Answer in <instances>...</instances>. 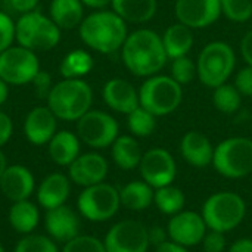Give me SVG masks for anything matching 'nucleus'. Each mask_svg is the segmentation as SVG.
Here are the masks:
<instances>
[{
  "instance_id": "nucleus-1",
  "label": "nucleus",
  "mask_w": 252,
  "mask_h": 252,
  "mask_svg": "<svg viewBox=\"0 0 252 252\" xmlns=\"http://www.w3.org/2000/svg\"><path fill=\"white\" fill-rule=\"evenodd\" d=\"M121 58L133 75L146 78L158 74L168 61L161 35L149 28H139L127 35Z\"/></svg>"
},
{
  "instance_id": "nucleus-2",
  "label": "nucleus",
  "mask_w": 252,
  "mask_h": 252,
  "mask_svg": "<svg viewBox=\"0 0 252 252\" xmlns=\"http://www.w3.org/2000/svg\"><path fill=\"white\" fill-rule=\"evenodd\" d=\"M80 37L90 49L109 55L121 50L128 31L127 22L114 10L100 9L87 15L78 27Z\"/></svg>"
},
{
  "instance_id": "nucleus-3",
  "label": "nucleus",
  "mask_w": 252,
  "mask_h": 252,
  "mask_svg": "<svg viewBox=\"0 0 252 252\" xmlns=\"http://www.w3.org/2000/svg\"><path fill=\"white\" fill-rule=\"evenodd\" d=\"M93 103L92 87L83 78H63L47 96V106L62 121H78Z\"/></svg>"
},
{
  "instance_id": "nucleus-4",
  "label": "nucleus",
  "mask_w": 252,
  "mask_h": 252,
  "mask_svg": "<svg viewBox=\"0 0 252 252\" xmlns=\"http://www.w3.org/2000/svg\"><path fill=\"white\" fill-rule=\"evenodd\" d=\"M201 216L210 230L229 233L242 224L247 216V204L236 192H216L202 204Z\"/></svg>"
},
{
  "instance_id": "nucleus-5",
  "label": "nucleus",
  "mask_w": 252,
  "mask_h": 252,
  "mask_svg": "<svg viewBox=\"0 0 252 252\" xmlns=\"http://www.w3.org/2000/svg\"><path fill=\"white\" fill-rule=\"evenodd\" d=\"M236 66V53L226 41H211L204 46L196 59L199 81L210 89H216L230 78Z\"/></svg>"
},
{
  "instance_id": "nucleus-6",
  "label": "nucleus",
  "mask_w": 252,
  "mask_h": 252,
  "mask_svg": "<svg viewBox=\"0 0 252 252\" xmlns=\"http://www.w3.org/2000/svg\"><path fill=\"white\" fill-rule=\"evenodd\" d=\"M214 170L230 180H239L252 173V139L233 136L214 148Z\"/></svg>"
},
{
  "instance_id": "nucleus-7",
  "label": "nucleus",
  "mask_w": 252,
  "mask_h": 252,
  "mask_svg": "<svg viewBox=\"0 0 252 252\" xmlns=\"http://www.w3.org/2000/svg\"><path fill=\"white\" fill-rule=\"evenodd\" d=\"M183 100V89L170 75L155 74L148 77L139 89L140 106L155 117L173 114Z\"/></svg>"
},
{
  "instance_id": "nucleus-8",
  "label": "nucleus",
  "mask_w": 252,
  "mask_h": 252,
  "mask_svg": "<svg viewBox=\"0 0 252 252\" xmlns=\"http://www.w3.org/2000/svg\"><path fill=\"white\" fill-rule=\"evenodd\" d=\"M15 40L19 46L35 50H52L61 41V28L41 12L22 13L15 24Z\"/></svg>"
},
{
  "instance_id": "nucleus-9",
  "label": "nucleus",
  "mask_w": 252,
  "mask_h": 252,
  "mask_svg": "<svg viewBox=\"0 0 252 252\" xmlns=\"http://www.w3.org/2000/svg\"><path fill=\"white\" fill-rule=\"evenodd\" d=\"M120 208V190L105 182L84 188L77 198L78 213L83 219L93 223H103L114 219Z\"/></svg>"
},
{
  "instance_id": "nucleus-10",
  "label": "nucleus",
  "mask_w": 252,
  "mask_h": 252,
  "mask_svg": "<svg viewBox=\"0 0 252 252\" xmlns=\"http://www.w3.org/2000/svg\"><path fill=\"white\" fill-rule=\"evenodd\" d=\"M40 71L37 55L22 46H10L0 53V78L7 86H24L34 80Z\"/></svg>"
},
{
  "instance_id": "nucleus-11",
  "label": "nucleus",
  "mask_w": 252,
  "mask_h": 252,
  "mask_svg": "<svg viewBox=\"0 0 252 252\" xmlns=\"http://www.w3.org/2000/svg\"><path fill=\"white\" fill-rule=\"evenodd\" d=\"M120 127L117 120L97 109H90L77 121L78 139L93 149L109 148L120 136Z\"/></svg>"
},
{
  "instance_id": "nucleus-12",
  "label": "nucleus",
  "mask_w": 252,
  "mask_h": 252,
  "mask_svg": "<svg viewBox=\"0 0 252 252\" xmlns=\"http://www.w3.org/2000/svg\"><path fill=\"white\" fill-rule=\"evenodd\" d=\"M106 252H148L151 248L148 227L137 220L115 223L103 239Z\"/></svg>"
},
{
  "instance_id": "nucleus-13",
  "label": "nucleus",
  "mask_w": 252,
  "mask_h": 252,
  "mask_svg": "<svg viewBox=\"0 0 252 252\" xmlns=\"http://www.w3.org/2000/svg\"><path fill=\"white\" fill-rule=\"evenodd\" d=\"M142 180L154 189L173 185L177 176V164L174 157L164 148H152L143 152L139 164Z\"/></svg>"
},
{
  "instance_id": "nucleus-14",
  "label": "nucleus",
  "mask_w": 252,
  "mask_h": 252,
  "mask_svg": "<svg viewBox=\"0 0 252 252\" xmlns=\"http://www.w3.org/2000/svg\"><path fill=\"white\" fill-rule=\"evenodd\" d=\"M174 13L180 24L202 30L211 27L221 16L220 0H176Z\"/></svg>"
},
{
  "instance_id": "nucleus-15",
  "label": "nucleus",
  "mask_w": 252,
  "mask_h": 252,
  "mask_svg": "<svg viewBox=\"0 0 252 252\" xmlns=\"http://www.w3.org/2000/svg\"><path fill=\"white\" fill-rule=\"evenodd\" d=\"M208 227L201 213L183 210L176 216H171L167 224L170 241L180 244L186 248L201 245Z\"/></svg>"
},
{
  "instance_id": "nucleus-16",
  "label": "nucleus",
  "mask_w": 252,
  "mask_h": 252,
  "mask_svg": "<svg viewBox=\"0 0 252 252\" xmlns=\"http://www.w3.org/2000/svg\"><path fill=\"white\" fill-rule=\"evenodd\" d=\"M109 171L108 161L97 152L80 154L78 158L68 167V177L71 183L80 188H89L105 182Z\"/></svg>"
},
{
  "instance_id": "nucleus-17",
  "label": "nucleus",
  "mask_w": 252,
  "mask_h": 252,
  "mask_svg": "<svg viewBox=\"0 0 252 252\" xmlns=\"http://www.w3.org/2000/svg\"><path fill=\"white\" fill-rule=\"evenodd\" d=\"M44 229L50 239L63 245L80 235V217L66 204L46 210Z\"/></svg>"
},
{
  "instance_id": "nucleus-18",
  "label": "nucleus",
  "mask_w": 252,
  "mask_h": 252,
  "mask_svg": "<svg viewBox=\"0 0 252 252\" xmlns=\"http://www.w3.org/2000/svg\"><path fill=\"white\" fill-rule=\"evenodd\" d=\"M58 131V118L49 106H37L24 121V134L31 145H47Z\"/></svg>"
},
{
  "instance_id": "nucleus-19",
  "label": "nucleus",
  "mask_w": 252,
  "mask_h": 252,
  "mask_svg": "<svg viewBox=\"0 0 252 252\" xmlns=\"http://www.w3.org/2000/svg\"><path fill=\"white\" fill-rule=\"evenodd\" d=\"M0 190L10 202L25 201L35 190V179L24 165H7L0 179Z\"/></svg>"
},
{
  "instance_id": "nucleus-20",
  "label": "nucleus",
  "mask_w": 252,
  "mask_h": 252,
  "mask_svg": "<svg viewBox=\"0 0 252 252\" xmlns=\"http://www.w3.org/2000/svg\"><path fill=\"white\" fill-rule=\"evenodd\" d=\"M102 96L105 103L115 112L128 115L137 106L139 102V92L136 87L124 78H111L106 81L102 90Z\"/></svg>"
},
{
  "instance_id": "nucleus-21",
  "label": "nucleus",
  "mask_w": 252,
  "mask_h": 252,
  "mask_svg": "<svg viewBox=\"0 0 252 252\" xmlns=\"http://www.w3.org/2000/svg\"><path fill=\"white\" fill-rule=\"evenodd\" d=\"M214 148L211 140L196 130L185 133L180 140V154L183 159L195 168H205L213 164Z\"/></svg>"
},
{
  "instance_id": "nucleus-22",
  "label": "nucleus",
  "mask_w": 252,
  "mask_h": 252,
  "mask_svg": "<svg viewBox=\"0 0 252 252\" xmlns=\"http://www.w3.org/2000/svg\"><path fill=\"white\" fill-rule=\"evenodd\" d=\"M71 193V180L62 173H52L46 176L35 189L37 202L41 208L52 210L65 205Z\"/></svg>"
},
{
  "instance_id": "nucleus-23",
  "label": "nucleus",
  "mask_w": 252,
  "mask_h": 252,
  "mask_svg": "<svg viewBox=\"0 0 252 252\" xmlns=\"http://www.w3.org/2000/svg\"><path fill=\"white\" fill-rule=\"evenodd\" d=\"M80 142L81 140L78 136L72 131H56V134L47 143L50 159L59 167H69L80 155Z\"/></svg>"
},
{
  "instance_id": "nucleus-24",
  "label": "nucleus",
  "mask_w": 252,
  "mask_h": 252,
  "mask_svg": "<svg viewBox=\"0 0 252 252\" xmlns=\"http://www.w3.org/2000/svg\"><path fill=\"white\" fill-rule=\"evenodd\" d=\"M162 44L165 49V53L168 59H177L182 56H188V53L192 50L195 37H193V30L177 22L165 28L164 34L161 35Z\"/></svg>"
},
{
  "instance_id": "nucleus-25",
  "label": "nucleus",
  "mask_w": 252,
  "mask_h": 252,
  "mask_svg": "<svg viewBox=\"0 0 252 252\" xmlns=\"http://www.w3.org/2000/svg\"><path fill=\"white\" fill-rule=\"evenodd\" d=\"M111 157L115 165L124 171L139 168L143 152L134 136H118L111 145Z\"/></svg>"
},
{
  "instance_id": "nucleus-26",
  "label": "nucleus",
  "mask_w": 252,
  "mask_h": 252,
  "mask_svg": "<svg viewBox=\"0 0 252 252\" xmlns=\"http://www.w3.org/2000/svg\"><path fill=\"white\" fill-rule=\"evenodd\" d=\"M7 220H9L10 227L16 233L22 236L30 235L34 232V229L38 226V221H40L38 207L30 199L12 202V207L9 208V213H7Z\"/></svg>"
},
{
  "instance_id": "nucleus-27",
  "label": "nucleus",
  "mask_w": 252,
  "mask_h": 252,
  "mask_svg": "<svg viewBox=\"0 0 252 252\" xmlns=\"http://www.w3.org/2000/svg\"><path fill=\"white\" fill-rule=\"evenodd\" d=\"M112 10L126 22L143 24L151 21L158 9L157 0H112Z\"/></svg>"
},
{
  "instance_id": "nucleus-28",
  "label": "nucleus",
  "mask_w": 252,
  "mask_h": 252,
  "mask_svg": "<svg viewBox=\"0 0 252 252\" xmlns=\"http://www.w3.org/2000/svg\"><path fill=\"white\" fill-rule=\"evenodd\" d=\"M155 189L145 180H133L120 189L121 207L130 211H145L154 204Z\"/></svg>"
},
{
  "instance_id": "nucleus-29",
  "label": "nucleus",
  "mask_w": 252,
  "mask_h": 252,
  "mask_svg": "<svg viewBox=\"0 0 252 252\" xmlns=\"http://www.w3.org/2000/svg\"><path fill=\"white\" fill-rule=\"evenodd\" d=\"M50 19L61 30H74L84 19V4L81 0H52Z\"/></svg>"
},
{
  "instance_id": "nucleus-30",
  "label": "nucleus",
  "mask_w": 252,
  "mask_h": 252,
  "mask_svg": "<svg viewBox=\"0 0 252 252\" xmlns=\"http://www.w3.org/2000/svg\"><path fill=\"white\" fill-rule=\"evenodd\" d=\"M185 204H186V196L185 192L174 186V185H168L159 189H155L154 193V205L158 208V211L164 216H176L177 213L185 210Z\"/></svg>"
},
{
  "instance_id": "nucleus-31",
  "label": "nucleus",
  "mask_w": 252,
  "mask_h": 252,
  "mask_svg": "<svg viewBox=\"0 0 252 252\" xmlns=\"http://www.w3.org/2000/svg\"><path fill=\"white\" fill-rule=\"evenodd\" d=\"M94 61L87 50L75 49L65 55L61 62V74L63 78H83L93 69Z\"/></svg>"
},
{
  "instance_id": "nucleus-32",
  "label": "nucleus",
  "mask_w": 252,
  "mask_h": 252,
  "mask_svg": "<svg viewBox=\"0 0 252 252\" xmlns=\"http://www.w3.org/2000/svg\"><path fill=\"white\" fill-rule=\"evenodd\" d=\"M213 105L217 111L226 115L235 114L242 103V94L233 84L224 83L216 89H213Z\"/></svg>"
},
{
  "instance_id": "nucleus-33",
  "label": "nucleus",
  "mask_w": 252,
  "mask_h": 252,
  "mask_svg": "<svg viewBox=\"0 0 252 252\" xmlns=\"http://www.w3.org/2000/svg\"><path fill=\"white\" fill-rule=\"evenodd\" d=\"M157 118L143 106H137L127 115V127L134 137H149L157 128Z\"/></svg>"
},
{
  "instance_id": "nucleus-34",
  "label": "nucleus",
  "mask_w": 252,
  "mask_h": 252,
  "mask_svg": "<svg viewBox=\"0 0 252 252\" xmlns=\"http://www.w3.org/2000/svg\"><path fill=\"white\" fill-rule=\"evenodd\" d=\"M13 252H61V250L49 236L30 233L18 241Z\"/></svg>"
},
{
  "instance_id": "nucleus-35",
  "label": "nucleus",
  "mask_w": 252,
  "mask_h": 252,
  "mask_svg": "<svg viewBox=\"0 0 252 252\" xmlns=\"http://www.w3.org/2000/svg\"><path fill=\"white\" fill-rule=\"evenodd\" d=\"M221 15L232 22H247L252 18V0H220Z\"/></svg>"
},
{
  "instance_id": "nucleus-36",
  "label": "nucleus",
  "mask_w": 252,
  "mask_h": 252,
  "mask_svg": "<svg viewBox=\"0 0 252 252\" xmlns=\"http://www.w3.org/2000/svg\"><path fill=\"white\" fill-rule=\"evenodd\" d=\"M174 81H177L182 87L192 83L195 77H198L196 62H193L189 56H182L173 59L171 62V75Z\"/></svg>"
},
{
  "instance_id": "nucleus-37",
  "label": "nucleus",
  "mask_w": 252,
  "mask_h": 252,
  "mask_svg": "<svg viewBox=\"0 0 252 252\" xmlns=\"http://www.w3.org/2000/svg\"><path fill=\"white\" fill-rule=\"evenodd\" d=\"M61 252H106L103 241L92 235H78L63 244Z\"/></svg>"
},
{
  "instance_id": "nucleus-38",
  "label": "nucleus",
  "mask_w": 252,
  "mask_h": 252,
  "mask_svg": "<svg viewBox=\"0 0 252 252\" xmlns=\"http://www.w3.org/2000/svg\"><path fill=\"white\" fill-rule=\"evenodd\" d=\"M201 247L204 252H226L227 251L226 233L208 229L201 242Z\"/></svg>"
},
{
  "instance_id": "nucleus-39",
  "label": "nucleus",
  "mask_w": 252,
  "mask_h": 252,
  "mask_svg": "<svg viewBox=\"0 0 252 252\" xmlns=\"http://www.w3.org/2000/svg\"><path fill=\"white\" fill-rule=\"evenodd\" d=\"M15 40V22L6 12H0V53L12 46Z\"/></svg>"
},
{
  "instance_id": "nucleus-40",
  "label": "nucleus",
  "mask_w": 252,
  "mask_h": 252,
  "mask_svg": "<svg viewBox=\"0 0 252 252\" xmlns=\"http://www.w3.org/2000/svg\"><path fill=\"white\" fill-rule=\"evenodd\" d=\"M238 92L242 96L251 97L252 96V66L247 65L242 69L238 71L236 77H235V84H233Z\"/></svg>"
},
{
  "instance_id": "nucleus-41",
  "label": "nucleus",
  "mask_w": 252,
  "mask_h": 252,
  "mask_svg": "<svg viewBox=\"0 0 252 252\" xmlns=\"http://www.w3.org/2000/svg\"><path fill=\"white\" fill-rule=\"evenodd\" d=\"M31 83L34 84L38 97L47 99V96H49V93H50V90H52V87H53V86L50 84V83H52L50 75H49L47 72H44V71H38V74L34 77V80H32Z\"/></svg>"
},
{
  "instance_id": "nucleus-42",
  "label": "nucleus",
  "mask_w": 252,
  "mask_h": 252,
  "mask_svg": "<svg viewBox=\"0 0 252 252\" xmlns=\"http://www.w3.org/2000/svg\"><path fill=\"white\" fill-rule=\"evenodd\" d=\"M12 134H13V123L6 112L0 111V148L10 140Z\"/></svg>"
},
{
  "instance_id": "nucleus-43",
  "label": "nucleus",
  "mask_w": 252,
  "mask_h": 252,
  "mask_svg": "<svg viewBox=\"0 0 252 252\" xmlns=\"http://www.w3.org/2000/svg\"><path fill=\"white\" fill-rule=\"evenodd\" d=\"M148 236H149V244L154 248L170 239L167 227H161V226H152L151 229H148Z\"/></svg>"
},
{
  "instance_id": "nucleus-44",
  "label": "nucleus",
  "mask_w": 252,
  "mask_h": 252,
  "mask_svg": "<svg viewBox=\"0 0 252 252\" xmlns=\"http://www.w3.org/2000/svg\"><path fill=\"white\" fill-rule=\"evenodd\" d=\"M40 0H9V7L19 13H28L32 12Z\"/></svg>"
},
{
  "instance_id": "nucleus-45",
  "label": "nucleus",
  "mask_w": 252,
  "mask_h": 252,
  "mask_svg": "<svg viewBox=\"0 0 252 252\" xmlns=\"http://www.w3.org/2000/svg\"><path fill=\"white\" fill-rule=\"evenodd\" d=\"M241 53L247 65L252 66V30H250L241 40Z\"/></svg>"
},
{
  "instance_id": "nucleus-46",
  "label": "nucleus",
  "mask_w": 252,
  "mask_h": 252,
  "mask_svg": "<svg viewBox=\"0 0 252 252\" xmlns=\"http://www.w3.org/2000/svg\"><path fill=\"white\" fill-rule=\"evenodd\" d=\"M227 252H252L251 238H239L229 248Z\"/></svg>"
},
{
  "instance_id": "nucleus-47",
  "label": "nucleus",
  "mask_w": 252,
  "mask_h": 252,
  "mask_svg": "<svg viewBox=\"0 0 252 252\" xmlns=\"http://www.w3.org/2000/svg\"><path fill=\"white\" fill-rule=\"evenodd\" d=\"M154 252H189V248H186V247H183L180 244H176V242L168 239L167 242L155 247Z\"/></svg>"
},
{
  "instance_id": "nucleus-48",
  "label": "nucleus",
  "mask_w": 252,
  "mask_h": 252,
  "mask_svg": "<svg viewBox=\"0 0 252 252\" xmlns=\"http://www.w3.org/2000/svg\"><path fill=\"white\" fill-rule=\"evenodd\" d=\"M112 0H81V3L87 7H92V9H96V10H100V9H105L108 4H111Z\"/></svg>"
},
{
  "instance_id": "nucleus-49",
  "label": "nucleus",
  "mask_w": 252,
  "mask_h": 252,
  "mask_svg": "<svg viewBox=\"0 0 252 252\" xmlns=\"http://www.w3.org/2000/svg\"><path fill=\"white\" fill-rule=\"evenodd\" d=\"M7 94H9V86L0 78V106L6 102Z\"/></svg>"
},
{
  "instance_id": "nucleus-50",
  "label": "nucleus",
  "mask_w": 252,
  "mask_h": 252,
  "mask_svg": "<svg viewBox=\"0 0 252 252\" xmlns=\"http://www.w3.org/2000/svg\"><path fill=\"white\" fill-rule=\"evenodd\" d=\"M6 167H7V161H6L4 154H3V152H1V149H0V179H1V176H3V173H4V170H6Z\"/></svg>"
},
{
  "instance_id": "nucleus-51",
  "label": "nucleus",
  "mask_w": 252,
  "mask_h": 252,
  "mask_svg": "<svg viewBox=\"0 0 252 252\" xmlns=\"http://www.w3.org/2000/svg\"><path fill=\"white\" fill-rule=\"evenodd\" d=\"M0 252H6V251H4V247H3L1 244H0Z\"/></svg>"
}]
</instances>
